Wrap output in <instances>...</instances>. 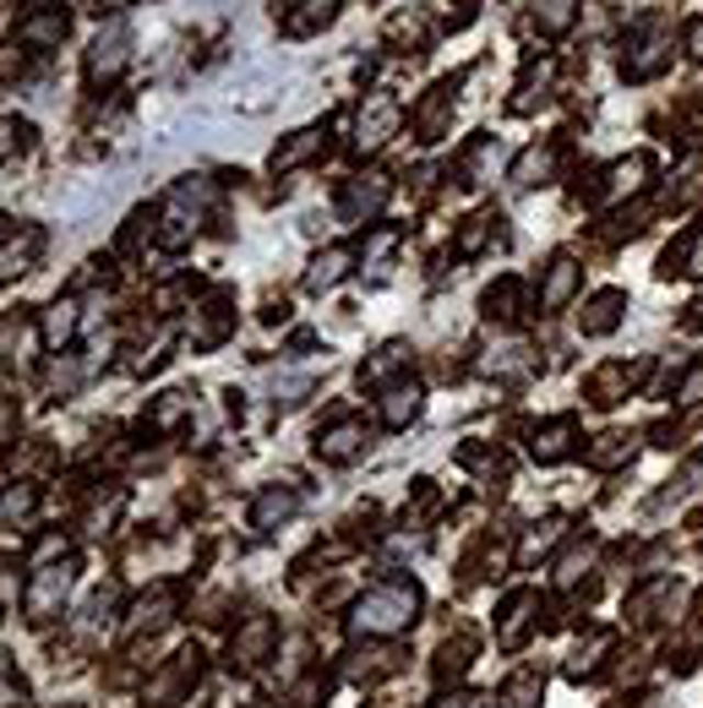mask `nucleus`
Segmentation results:
<instances>
[{
	"label": "nucleus",
	"instance_id": "obj_8",
	"mask_svg": "<svg viewBox=\"0 0 703 708\" xmlns=\"http://www.w3.org/2000/svg\"><path fill=\"white\" fill-rule=\"evenodd\" d=\"M274 643H279V627H274V616H246V627L230 638V660H235L241 671H257V665L274 654Z\"/></svg>",
	"mask_w": 703,
	"mask_h": 708
},
{
	"label": "nucleus",
	"instance_id": "obj_9",
	"mask_svg": "<svg viewBox=\"0 0 703 708\" xmlns=\"http://www.w3.org/2000/svg\"><path fill=\"white\" fill-rule=\"evenodd\" d=\"M66 11L55 5V0H33L27 11H22V22H16V38L22 44H38V49H55L60 38H66Z\"/></svg>",
	"mask_w": 703,
	"mask_h": 708
},
{
	"label": "nucleus",
	"instance_id": "obj_20",
	"mask_svg": "<svg viewBox=\"0 0 703 708\" xmlns=\"http://www.w3.org/2000/svg\"><path fill=\"white\" fill-rule=\"evenodd\" d=\"M421 382H399V387H388V398H382V420L393 425V430H404L410 420H421Z\"/></svg>",
	"mask_w": 703,
	"mask_h": 708
},
{
	"label": "nucleus",
	"instance_id": "obj_16",
	"mask_svg": "<svg viewBox=\"0 0 703 708\" xmlns=\"http://www.w3.org/2000/svg\"><path fill=\"white\" fill-rule=\"evenodd\" d=\"M230 327H235V311H230V300H224V294H213V300L197 311V322H191V344L213 349V344H219Z\"/></svg>",
	"mask_w": 703,
	"mask_h": 708
},
{
	"label": "nucleus",
	"instance_id": "obj_39",
	"mask_svg": "<svg viewBox=\"0 0 703 708\" xmlns=\"http://www.w3.org/2000/svg\"><path fill=\"white\" fill-rule=\"evenodd\" d=\"M535 698H540V676H535V671H518V676L507 682V704L513 708H535Z\"/></svg>",
	"mask_w": 703,
	"mask_h": 708
},
{
	"label": "nucleus",
	"instance_id": "obj_10",
	"mask_svg": "<svg viewBox=\"0 0 703 708\" xmlns=\"http://www.w3.org/2000/svg\"><path fill=\"white\" fill-rule=\"evenodd\" d=\"M175 605H180V594L169 588V583H158L153 594H142L137 605H132V616H126V638H142V632H158L169 616H175Z\"/></svg>",
	"mask_w": 703,
	"mask_h": 708
},
{
	"label": "nucleus",
	"instance_id": "obj_18",
	"mask_svg": "<svg viewBox=\"0 0 703 708\" xmlns=\"http://www.w3.org/2000/svg\"><path fill=\"white\" fill-rule=\"evenodd\" d=\"M578 279H583V273H578V262L557 257V262L546 268V283H540V305H546V311H562L567 300L578 294Z\"/></svg>",
	"mask_w": 703,
	"mask_h": 708
},
{
	"label": "nucleus",
	"instance_id": "obj_49",
	"mask_svg": "<svg viewBox=\"0 0 703 708\" xmlns=\"http://www.w3.org/2000/svg\"><path fill=\"white\" fill-rule=\"evenodd\" d=\"M104 5H121V0H99V11H104Z\"/></svg>",
	"mask_w": 703,
	"mask_h": 708
},
{
	"label": "nucleus",
	"instance_id": "obj_1",
	"mask_svg": "<svg viewBox=\"0 0 703 708\" xmlns=\"http://www.w3.org/2000/svg\"><path fill=\"white\" fill-rule=\"evenodd\" d=\"M415 616H421V583H415V577H382V583H371V588L355 599L349 632H355V638H393V632H404Z\"/></svg>",
	"mask_w": 703,
	"mask_h": 708
},
{
	"label": "nucleus",
	"instance_id": "obj_38",
	"mask_svg": "<svg viewBox=\"0 0 703 708\" xmlns=\"http://www.w3.org/2000/svg\"><path fill=\"white\" fill-rule=\"evenodd\" d=\"M589 562H594V551H589V546H572L562 562H557V583H562V588H572V583L589 572Z\"/></svg>",
	"mask_w": 703,
	"mask_h": 708
},
{
	"label": "nucleus",
	"instance_id": "obj_14",
	"mask_svg": "<svg viewBox=\"0 0 703 708\" xmlns=\"http://www.w3.org/2000/svg\"><path fill=\"white\" fill-rule=\"evenodd\" d=\"M622 305H627V294H622V289H600V294L578 311V327H583L589 338H605V333L622 322Z\"/></svg>",
	"mask_w": 703,
	"mask_h": 708
},
{
	"label": "nucleus",
	"instance_id": "obj_3",
	"mask_svg": "<svg viewBox=\"0 0 703 708\" xmlns=\"http://www.w3.org/2000/svg\"><path fill=\"white\" fill-rule=\"evenodd\" d=\"M71 588H77V562L66 557V562H49L33 572V583H27V621H49V616H60L66 610V599H71Z\"/></svg>",
	"mask_w": 703,
	"mask_h": 708
},
{
	"label": "nucleus",
	"instance_id": "obj_17",
	"mask_svg": "<svg viewBox=\"0 0 703 708\" xmlns=\"http://www.w3.org/2000/svg\"><path fill=\"white\" fill-rule=\"evenodd\" d=\"M551 169H557V147L551 142H540V147H529V153H518V164H513V186L518 191H529V186H546L551 180Z\"/></svg>",
	"mask_w": 703,
	"mask_h": 708
},
{
	"label": "nucleus",
	"instance_id": "obj_2",
	"mask_svg": "<svg viewBox=\"0 0 703 708\" xmlns=\"http://www.w3.org/2000/svg\"><path fill=\"white\" fill-rule=\"evenodd\" d=\"M208 196H213V186H208L202 175H186V180L169 191V202H164V229H158V240H164V246H186V240L197 235V218H202Z\"/></svg>",
	"mask_w": 703,
	"mask_h": 708
},
{
	"label": "nucleus",
	"instance_id": "obj_27",
	"mask_svg": "<svg viewBox=\"0 0 703 708\" xmlns=\"http://www.w3.org/2000/svg\"><path fill=\"white\" fill-rule=\"evenodd\" d=\"M399 671V654L393 649H360V654H349V676L355 682H377V676H393Z\"/></svg>",
	"mask_w": 703,
	"mask_h": 708
},
{
	"label": "nucleus",
	"instance_id": "obj_30",
	"mask_svg": "<svg viewBox=\"0 0 703 708\" xmlns=\"http://www.w3.org/2000/svg\"><path fill=\"white\" fill-rule=\"evenodd\" d=\"M469 654H475V643H469V638H458V643H442V649H436V665H431V671H436V682H458V676L475 665Z\"/></svg>",
	"mask_w": 703,
	"mask_h": 708
},
{
	"label": "nucleus",
	"instance_id": "obj_28",
	"mask_svg": "<svg viewBox=\"0 0 703 708\" xmlns=\"http://www.w3.org/2000/svg\"><path fill=\"white\" fill-rule=\"evenodd\" d=\"M44 246V235L38 229H22V240H5V251H0V273L5 279H16V273H27V262H33V251Z\"/></svg>",
	"mask_w": 703,
	"mask_h": 708
},
{
	"label": "nucleus",
	"instance_id": "obj_36",
	"mask_svg": "<svg viewBox=\"0 0 703 708\" xmlns=\"http://www.w3.org/2000/svg\"><path fill=\"white\" fill-rule=\"evenodd\" d=\"M491 224H496L491 213H475V218H469V224L458 229V257H475V251H480V246L491 240Z\"/></svg>",
	"mask_w": 703,
	"mask_h": 708
},
{
	"label": "nucleus",
	"instance_id": "obj_19",
	"mask_svg": "<svg viewBox=\"0 0 703 708\" xmlns=\"http://www.w3.org/2000/svg\"><path fill=\"white\" fill-rule=\"evenodd\" d=\"M77 327H82L77 300H55V305L44 311V322H38V333H44V344H49V349H66V344L77 338Z\"/></svg>",
	"mask_w": 703,
	"mask_h": 708
},
{
	"label": "nucleus",
	"instance_id": "obj_21",
	"mask_svg": "<svg viewBox=\"0 0 703 708\" xmlns=\"http://www.w3.org/2000/svg\"><path fill=\"white\" fill-rule=\"evenodd\" d=\"M529 452H535V463H562L567 452H572V420L540 425L535 441H529Z\"/></svg>",
	"mask_w": 703,
	"mask_h": 708
},
{
	"label": "nucleus",
	"instance_id": "obj_33",
	"mask_svg": "<svg viewBox=\"0 0 703 708\" xmlns=\"http://www.w3.org/2000/svg\"><path fill=\"white\" fill-rule=\"evenodd\" d=\"M557 540H562V518H546V524H535V529L524 535V546H518V562L529 566L535 557H540V551H551Z\"/></svg>",
	"mask_w": 703,
	"mask_h": 708
},
{
	"label": "nucleus",
	"instance_id": "obj_5",
	"mask_svg": "<svg viewBox=\"0 0 703 708\" xmlns=\"http://www.w3.org/2000/svg\"><path fill=\"white\" fill-rule=\"evenodd\" d=\"M197 676H202V649H180V654L169 660V671H158V676L147 682V704L153 708L180 704L186 687H197Z\"/></svg>",
	"mask_w": 703,
	"mask_h": 708
},
{
	"label": "nucleus",
	"instance_id": "obj_25",
	"mask_svg": "<svg viewBox=\"0 0 703 708\" xmlns=\"http://www.w3.org/2000/svg\"><path fill=\"white\" fill-rule=\"evenodd\" d=\"M327 22H333V0H289V11H283L289 33H316Z\"/></svg>",
	"mask_w": 703,
	"mask_h": 708
},
{
	"label": "nucleus",
	"instance_id": "obj_44",
	"mask_svg": "<svg viewBox=\"0 0 703 708\" xmlns=\"http://www.w3.org/2000/svg\"><path fill=\"white\" fill-rule=\"evenodd\" d=\"M305 393H311V377H283V382H274V404H283V409L300 404Z\"/></svg>",
	"mask_w": 703,
	"mask_h": 708
},
{
	"label": "nucleus",
	"instance_id": "obj_6",
	"mask_svg": "<svg viewBox=\"0 0 703 708\" xmlns=\"http://www.w3.org/2000/svg\"><path fill=\"white\" fill-rule=\"evenodd\" d=\"M132 60V27L115 16L99 38H93V49H88V82H110V77H121V66Z\"/></svg>",
	"mask_w": 703,
	"mask_h": 708
},
{
	"label": "nucleus",
	"instance_id": "obj_37",
	"mask_svg": "<svg viewBox=\"0 0 703 708\" xmlns=\"http://www.w3.org/2000/svg\"><path fill=\"white\" fill-rule=\"evenodd\" d=\"M404 355H410L404 344H382V349H377V360H371V366H360V382H382L388 371H399V366H404Z\"/></svg>",
	"mask_w": 703,
	"mask_h": 708
},
{
	"label": "nucleus",
	"instance_id": "obj_29",
	"mask_svg": "<svg viewBox=\"0 0 703 708\" xmlns=\"http://www.w3.org/2000/svg\"><path fill=\"white\" fill-rule=\"evenodd\" d=\"M633 382H638V366H633V371H627V366H605V371L594 377V404H622Z\"/></svg>",
	"mask_w": 703,
	"mask_h": 708
},
{
	"label": "nucleus",
	"instance_id": "obj_22",
	"mask_svg": "<svg viewBox=\"0 0 703 708\" xmlns=\"http://www.w3.org/2000/svg\"><path fill=\"white\" fill-rule=\"evenodd\" d=\"M480 305H486V316H491V322H518V316H524V311H518V305H524V283L518 279L491 283Z\"/></svg>",
	"mask_w": 703,
	"mask_h": 708
},
{
	"label": "nucleus",
	"instance_id": "obj_42",
	"mask_svg": "<svg viewBox=\"0 0 703 708\" xmlns=\"http://www.w3.org/2000/svg\"><path fill=\"white\" fill-rule=\"evenodd\" d=\"M699 191H703V158H688V164H682V175H677L671 202H688V196H699Z\"/></svg>",
	"mask_w": 703,
	"mask_h": 708
},
{
	"label": "nucleus",
	"instance_id": "obj_24",
	"mask_svg": "<svg viewBox=\"0 0 703 708\" xmlns=\"http://www.w3.org/2000/svg\"><path fill=\"white\" fill-rule=\"evenodd\" d=\"M529 610H535V594L524 588V594H513L507 605H502V627H496V638L513 649V643H524V632H529Z\"/></svg>",
	"mask_w": 703,
	"mask_h": 708
},
{
	"label": "nucleus",
	"instance_id": "obj_43",
	"mask_svg": "<svg viewBox=\"0 0 703 708\" xmlns=\"http://www.w3.org/2000/svg\"><path fill=\"white\" fill-rule=\"evenodd\" d=\"M33 513V485H11L5 491V524H22Z\"/></svg>",
	"mask_w": 703,
	"mask_h": 708
},
{
	"label": "nucleus",
	"instance_id": "obj_35",
	"mask_svg": "<svg viewBox=\"0 0 703 708\" xmlns=\"http://www.w3.org/2000/svg\"><path fill=\"white\" fill-rule=\"evenodd\" d=\"M546 82H551V66H529L524 82H518V93H513V110H535V99L546 93Z\"/></svg>",
	"mask_w": 703,
	"mask_h": 708
},
{
	"label": "nucleus",
	"instance_id": "obj_48",
	"mask_svg": "<svg viewBox=\"0 0 703 708\" xmlns=\"http://www.w3.org/2000/svg\"><path fill=\"white\" fill-rule=\"evenodd\" d=\"M436 708H469V698H464V693H453V698H436Z\"/></svg>",
	"mask_w": 703,
	"mask_h": 708
},
{
	"label": "nucleus",
	"instance_id": "obj_12",
	"mask_svg": "<svg viewBox=\"0 0 703 708\" xmlns=\"http://www.w3.org/2000/svg\"><path fill=\"white\" fill-rule=\"evenodd\" d=\"M388 191H393V186H388V175H366V180H355V186L344 191V202H338V207H344V218H349V224H366L371 213H382Z\"/></svg>",
	"mask_w": 703,
	"mask_h": 708
},
{
	"label": "nucleus",
	"instance_id": "obj_46",
	"mask_svg": "<svg viewBox=\"0 0 703 708\" xmlns=\"http://www.w3.org/2000/svg\"><path fill=\"white\" fill-rule=\"evenodd\" d=\"M393 246H399V229H377V235L366 240V257H388Z\"/></svg>",
	"mask_w": 703,
	"mask_h": 708
},
{
	"label": "nucleus",
	"instance_id": "obj_34",
	"mask_svg": "<svg viewBox=\"0 0 703 708\" xmlns=\"http://www.w3.org/2000/svg\"><path fill=\"white\" fill-rule=\"evenodd\" d=\"M572 16H578V0H535V22L546 33H567Z\"/></svg>",
	"mask_w": 703,
	"mask_h": 708
},
{
	"label": "nucleus",
	"instance_id": "obj_15",
	"mask_svg": "<svg viewBox=\"0 0 703 708\" xmlns=\"http://www.w3.org/2000/svg\"><path fill=\"white\" fill-rule=\"evenodd\" d=\"M649 153H633V158H622V164H611V175H605V196L611 202H622V196H638L644 191V180H649Z\"/></svg>",
	"mask_w": 703,
	"mask_h": 708
},
{
	"label": "nucleus",
	"instance_id": "obj_41",
	"mask_svg": "<svg viewBox=\"0 0 703 708\" xmlns=\"http://www.w3.org/2000/svg\"><path fill=\"white\" fill-rule=\"evenodd\" d=\"M186 409H191V393H164V398H158V409H153V425H158V430H169Z\"/></svg>",
	"mask_w": 703,
	"mask_h": 708
},
{
	"label": "nucleus",
	"instance_id": "obj_13",
	"mask_svg": "<svg viewBox=\"0 0 703 708\" xmlns=\"http://www.w3.org/2000/svg\"><path fill=\"white\" fill-rule=\"evenodd\" d=\"M294 513H300V496H294L289 485H268V491L252 502V529H263V535H268V529L289 524Z\"/></svg>",
	"mask_w": 703,
	"mask_h": 708
},
{
	"label": "nucleus",
	"instance_id": "obj_4",
	"mask_svg": "<svg viewBox=\"0 0 703 708\" xmlns=\"http://www.w3.org/2000/svg\"><path fill=\"white\" fill-rule=\"evenodd\" d=\"M399 121H404L399 99H393V93H371V99L360 104L355 147H360V153H377V147H388V137H399Z\"/></svg>",
	"mask_w": 703,
	"mask_h": 708
},
{
	"label": "nucleus",
	"instance_id": "obj_11",
	"mask_svg": "<svg viewBox=\"0 0 703 708\" xmlns=\"http://www.w3.org/2000/svg\"><path fill=\"white\" fill-rule=\"evenodd\" d=\"M366 441H371V436H366L360 420H338L316 436V458H322V463H349V458L366 452Z\"/></svg>",
	"mask_w": 703,
	"mask_h": 708
},
{
	"label": "nucleus",
	"instance_id": "obj_32",
	"mask_svg": "<svg viewBox=\"0 0 703 708\" xmlns=\"http://www.w3.org/2000/svg\"><path fill=\"white\" fill-rule=\"evenodd\" d=\"M600 654H611V632H594V638H589V649H572V660H567V676H572V682L594 676V671H600Z\"/></svg>",
	"mask_w": 703,
	"mask_h": 708
},
{
	"label": "nucleus",
	"instance_id": "obj_47",
	"mask_svg": "<svg viewBox=\"0 0 703 708\" xmlns=\"http://www.w3.org/2000/svg\"><path fill=\"white\" fill-rule=\"evenodd\" d=\"M688 49H693V55H703V22H693V33H688Z\"/></svg>",
	"mask_w": 703,
	"mask_h": 708
},
{
	"label": "nucleus",
	"instance_id": "obj_26",
	"mask_svg": "<svg viewBox=\"0 0 703 708\" xmlns=\"http://www.w3.org/2000/svg\"><path fill=\"white\" fill-rule=\"evenodd\" d=\"M322 153V132H294V137L283 142V147H274V175H283V169H300L305 158H316Z\"/></svg>",
	"mask_w": 703,
	"mask_h": 708
},
{
	"label": "nucleus",
	"instance_id": "obj_40",
	"mask_svg": "<svg viewBox=\"0 0 703 708\" xmlns=\"http://www.w3.org/2000/svg\"><path fill=\"white\" fill-rule=\"evenodd\" d=\"M529 366H535V360H529V349H518V344H513V349H496V360H486V371H502V377H524Z\"/></svg>",
	"mask_w": 703,
	"mask_h": 708
},
{
	"label": "nucleus",
	"instance_id": "obj_31",
	"mask_svg": "<svg viewBox=\"0 0 703 708\" xmlns=\"http://www.w3.org/2000/svg\"><path fill=\"white\" fill-rule=\"evenodd\" d=\"M633 447H638V436H622V430H611V436H600V441L589 447V463H594V469H611V463L633 458Z\"/></svg>",
	"mask_w": 703,
	"mask_h": 708
},
{
	"label": "nucleus",
	"instance_id": "obj_7",
	"mask_svg": "<svg viewBox=\"0 0 703 708\" xmlns=\"http://www.w3.org/2000/svg\"><path fill=\"white\" fill-rule=\"evenodd\" d=\"M666 60H671L666 27H660V22H644V33H638V38L627 44V55H622V77H627V82H644V77H655Z\"/></svg>",
	"mask_w": 703,
	"mask_h": 708
},
{
	"label": "nucleus",
	"instance_id": "obj_45",
	"mask_svg": "<svg viewBox=\"0 0 703 708\" xmlns=\"http://www.w3.org/2000/svg\"><path fill=\"white\" fill-rule=\"evenodd\" d=\"M677 398H682V404H703V360H699V366H693V371H688V377H682V387H677Z\"/></svg>",
	"mask_w": 703,
	"mask_h": 708
},
{
	"label": "nucleus",
	"instance_id": "obj_50",
	"mask_svg": "<svg viewBox=\"0 0 703 708\" xmlns=\"http://www.w3.org/2000/svg\"><path fill=\"white\" fill-rule=\"evenodd\" d=\"M699 322H703V300H699Z\"/></svg>",
	"mask_w": 703,
	"mask_h": 708
},
{
	"label": "nucleus",
	"instance_id": "obj_23",
	"mask_svg": "<svg viewBox=\"0 0 703 708\" xmlns=\"http://www.w3.org/2000/svg\"><path fill=\"white\" fill-rule=\"evenodd\" d=\"M349 262H355V251L349 246H327V251H316V262H311V289H333V283H344L349 273Z\"/></svg>",
	"mask_w": 703,
	"mask_h": 708
}]
</instances>
